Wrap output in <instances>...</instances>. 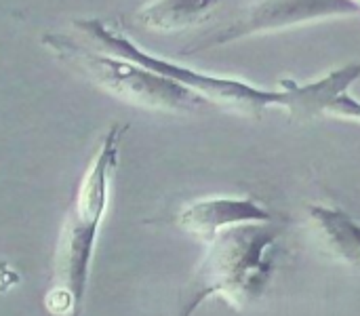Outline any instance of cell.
Returning <instances> with one entry per match:
<instances>
[{
    "label": "cell",
    "instance_id": "obj_2",
    "mask_svg": "<svg viewBox=\"0 0 360 316\" xmlns=\"http://www.w3.org/2000/svg\"><path fill=\"white\" fill-rule=\"evenodd\" d=\"M40 42L49 53H53L70 70L82 74L97 89L135 108L167 114H190L211 106L205 97L188 87L91 42L84 44L57 32L42 34Z\"/></svg>",
    "mask_w": 360,
    "mask_h": 316
},
{
    "label": "cell",
    "instance_id": "obj_8",
    "mask_svg": "<svg viewBox=\"0 0 360 316\" xmlns=\"http://www.w3.org/2000/svg\"><path fill=\"white\" fill-rule=\"evenodd\" d=\"M308 215L325 251L348 266L360 268L359 222L346 211L325 205H310Z\"/></svg>",
    "mask_w": 360,
    "mask_h": 316
},
{
    "label": "cell",
    "instance_id": "obj_11",
    "mask_svg": "<svg viewBox=\"0 0 360 316\" xmlns=\"http://www.w3.org/2000/svg\"><path fill=\"white\" fill-rule=\"evenodd\" d=\"M352 2H354V4H356V6L360 8V0H352Z\"/></svg>",
    "mask_w": 360,
    "mask_h": 316
},
{
    "label": "cell",
    "instance_id": "obj_9",
    "mask_svg": "<svg viewBox=\"0 0 360 316\" xmlns=\"http://www.w3.org/2000/svg\"><path fill=\"white\" fill-rule=\"evenodd\" d=\"M221 0H152L137 13V21L148 30L177 32L202 23Z\"/></svg>",
    "mask_w": 360,
    "mask_h": 316
},
{
    "label": "cell",
    "instance_id": "obj_5",
    "mask_svg": "<svg viewBox=\"0 0 360 316\" xmlns=\"http://www.w3.org/2000/svg\"><path fill=\"white\" fill-rule=\"evenodd\" d=\"M352 15H360V8L352 0H259L221 30L205 36L200 44L184 51V55L236 42L249 36L272 34L314 21Z\"/></svg>",
    "mask_w": 360,
    "mask_h": 316
},
{
    "label": "cell",
    "instance_id": "obj_1",
    "mask_svg": "<svg viewBox=\"0 0 360 316\" xmlns=\"http://www.w3.org/2000/svg\"><path fill=\"white\" fill-rule=\"evenodd\" d=\"M270 224L234 226L207 243V253L181 296L177 316H192L215 296L236 308L255 300L274 270L278 230Z\"/></svg>",
    "mask_w": 360,
    "mask_h": 316
},
{
    "label": "cell",
    "instance_id": "obj_6",
    "mask_svg": "<svg viewBox=\"0 0 360 316\" xmlns=\"http://www.w3.org/2000/svg\"><path fill=\"white\" fill-rule=\"evenodd\" d=\"M266 222H272V213L264 209L257 201L247 196L200 198L186 205L177 215V224L181 226V230L202 241L205 245L228 228Z\"/></svg>",
    "mask_w": 360,
    "mask_h": 316
},
{
    "label": "cell",
    "instance_id": "obj_3",
    "mask_svg": "<svg viewBox=\"0 0 360 316\" xmlns=\"http://www.w3.org/2000/svg\"><path fill=\"white\" fill-rule=\"evenodd\" d=\"M124 131L127 125H112L101 137V144L78 186L57 245L53 289H59L68 298H72L78 312L86 293L99 228L108 211L110 186L118 167L120 141Z\"/></svg>",
    "mask_w": 360,
    "mask_h": 316
},
{
    "label": "cell",
    "instance_id": "obj_10",
    "mask_svg": "<svg viewBox=\"0 0 360 316\" xmlns=\"http://www.w3.org/2000/svg\"><path fill=\"white\" fill-rule=\"evenodd\" d=\"M327 116L340 118V120H352L360 122V99L352 97L350 93L340 95L327 110Z\"/></svg>",
    "mask_w": 360,
    "mask_h": 316
},
{
    "label": "cell",
    "instance_id": "obj_7",
    "mask_svg": "<svg viewBox=\"0 0 360 316\" xmlns=\"http://www.w3.org/2000/svg\"><path fill=\"white\" fill-rule=\"evenodd\" d=\"M360 78V63H346L338 70H331L319 80L297 84L293 80H283L281 89L285 91V110L291 116L308 120L314 116H327L329 106Z\"/></svg>",
    "mask_w": 360,
    "mask_h": 316
},
{
    "label": "cell",
    "instance_id": "obj_4",
    "mask_svg": "<svg viewBox=\"0 0 360 316\" xmlns=\"http://www.w3.org/2000/svg\"><path fill=\"white\" fill-rule=\"evenodd\" d=\"M74 25L89 38L91 44L110 51L114 55L127 57L135 63H141L143 68L188 87L190 91L205 97L211 106L232 110L245 116H259L268 108H285L287 97L283 89H262L245 80L213 76L207 72H198L190 65L158 57L154 53L143 51L139 44H135L131 38L110 27L101 19H76Z\"/></svg>",
    "mask_w": 360,
    "mask_h": 316
}]
</instances>
